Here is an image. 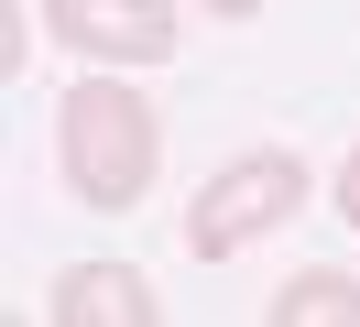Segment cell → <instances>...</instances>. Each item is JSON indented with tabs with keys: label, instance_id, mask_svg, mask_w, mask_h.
I'll list each match as a JSON object with an SVG mask.
<instances>
[{
	"label": "cell",
	"instance_id": "obj_1",
	"mask_svg": "<svg viewBox=\"0 0 360 327\" xmlns=\"http://www.w3.org/2000/svg\"><path fill=\"white\" fill-rule=\"evenodd\" d=\"M55 174H66L77 207L120 218L153 196L164 174V109L131 87V65H88V77L55 98Z\"/></svg>",
	"mask_w": 360,
	"mask_h": 327
},
{
	"label": "cell",
	"instance_id": "obj_2",
	"mask_svg": "<svg viewBox=\"0 0 360 327\" xmlns=\"http://www.w3.org/2000/svg\"><path fill=\"white\" fill-rule=\"evenodd\" d=\"M306 207V153H284V142H262V153H240V164H219L197 186V207H186V251L197 262H240L262 229H284V218Z\"/></svg>",
	"mask_w": 360,
	"mask_h": 327
},
{
	"label": "cell",
	"instance_id": "obj_3",
	"mask_svg": "<svg viewBox=\"0 0 360 327\" xmlns=\"http://www.w3.org/2000/svg\"><path fill=\"white\" fill-rule=\"evenodd\" d=\"M44 44L88 65H164L175 55V0H44Z\"/></svg>",
	"mask_w": 360,
	"mask_h": 327
},
{
	"label": "cell",
	"instance_id": "obj_4",
	"mask_svg": "<svg viewBox=\"0 0 360 327\" xmlns=\"http://www.w3.org/2000/svg\"><path fill=\"white\" fill-rule=\"evenodd\" d=\"M164 295L131 273V262H66L44 283V327H153Z\"/></svg>",
	"mask_w": 360,
	"mask_h": 327
},
{
	"label": "cell",
	"instance_id": "obj_5",
	"mask_svg": "<svg viewBox=\"0 0 360 327\" xmlns=\"http://www.w3.org/2000/svg\"><path fill=\"white\" fill-rule=\"evenodd\" d=\"M262 316L273 327H360V283L349 273H284Z\"/></svg>",
	"mask_w": 360,
	"mask_h": 327
},
{
	"label": "cell",
	"instance_id": "obj_6",
	"mask_svg": "<svg viewBox=\"0 0 360 327\" xmlns=\"http://www.w3.org/2000/svg\"><path fill=\"white\" fill-rule=\"evenodd\" d=\"M328 196H338V218H349V229H360V142L338 153V174H328Z\"/></svg>",
	"mask_w": 360,
	"mask_h": 327
},
{
	"label": "cell",
	"instance_id": "obj_7",
	"mask_svg": "<svg viewBox=\"0 0 360 327\" xmlns=\"http://www.w3.org/2000/svg\"><path fill=\"white\" fill-rule=\"evenodd\" d=\"M197 11H219V22H251V11H273V0H197Z\"/></svg>",
	"mask_w": 360,
	"mask_h": 327
}]
</instances>
